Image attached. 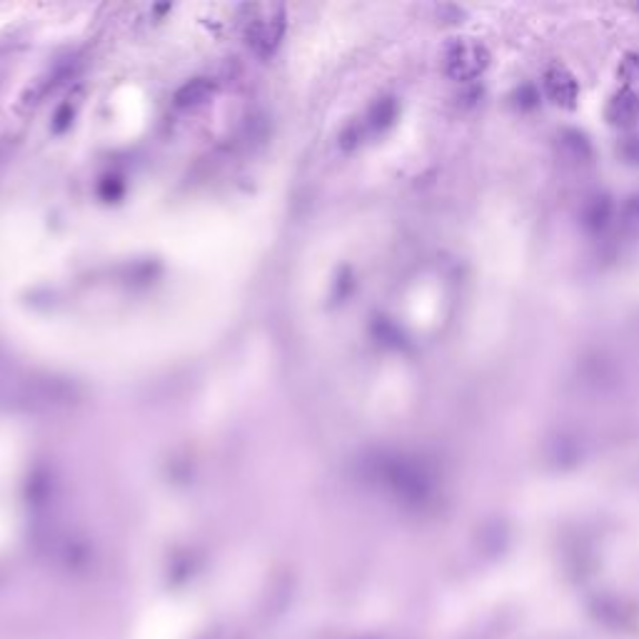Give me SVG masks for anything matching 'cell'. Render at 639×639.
Returning <instances> with one entry per match:
<instances>
[{"instance_id":"1","label":"cell","mask_w":639,"mask_h":639,"mask_svg":"<svg viewBox=\"0 0 639 639\" xmlns=\"http://www.w3.org/2000/svg\"><path fill=\"white\" fill-rule=\"evenodd\" d=\"M245 20V43L258 55H273L285 33V10L280 5H250Z\"/></svg>"},{"instance_id":"9","label":"cell","mask_w":639,"mask_h":639,"mask_svg":"<svg viewBox=\"0 0 639 639\" xmlns=\"http://www.w3.org/2000/svg\"><path fill=\"white\" fill-rule=\"evenodd\" d=\"M617 155L627 165H639V133H630L617 143Z\"/></svg>"},{"instance_id":"3","label":"cell","mask_w":639,"mask_h":639,"mask_svg":"<svg viewBox=\"0 0 639 639\" xmlns=\"http://www.w3.org/2000/svg\"><path fill=\"white\" fill-rule=\"evenodd\" d=\"M542 85H545V95L560 108H575L577 98H580V85H577L575 75L570 73L562 65H552L550 70L542 78Z\"/></svg>"},{"instance_id":"7","label":"cell","mask_w":639,"mask_h":639,"mask_svg":"<svg viewBox=\"0 0 639 639\" xmlns=\"http://www.w3.org/2000/svg\"><path fill=\"white\" fill-rule=\"evenodd\" d=\"M512 98H515L517 110H522V113H530V110H535L537 105H540V90H537L535 85L525 83L515 90V95H512Z\"/></svg>"},{"instance_id":"4","label":"cell","mask_w":639,"mask_h":639,"mask_svg":"<svg viewBox=\"0 0 639 639\" xmlns=\"http://www.w3.org/2000/svg\"><path fill=\"white\" fill-rule=\"evenodd\" d=\"M605 120L615 128H632L639 120V95L632 88H622L607 100Z\"/></svg>"},{"instance_id":"6","label":"cell","mask_w":639,"mask_h":639,"mask_svg":"<svg viewBox=\"0 0 639 639\" xmlns=\"http://www.w3.org/2000/svg\"><path fill=\"white\" fill-rule=\"evenodd\" d=\"M612 213H615L612 200L607 198V195H595V198H590V203L585 205V210H582V225H585L587 230H592V233L605 230L607 225H610Z\"/></svg>"},{"instance_id":"5","label":"cell","mask_w":639,"mask_h":639,"mask_svg":"<svg viewBox=\"0 0 639 639\" xmlns=\"http://www.w3.org/2000/svg\"><path fill=\"white\" fill-rule=\"evenodd\" d=\"M557 150L570 163H587V160H592V153H595L590 138L577 128H565L557 135Z\"/></svg>"},{"instance_id":"10","label":"cell","mask_w":639,"mask_h":639,"mask_svg":"<svg viewBox=\"0 0 639 639\" xmlns=\"http://www.w3.org/2000/svg\"><path fill=\"white\" fill-rule=\"evenodd\" d=\"M617 78H620L622 83H627V85L639 83V53H627L625 58L620 60Z\"/></svg>"},{"instance_id":"2","label":"cell","mask_w":639,"mask_h":639,"mask_svg":"<svg viewBox=\"0 0 639 639\" xmlns=\"http://www.w3.org/2000/svg\"><path fill=\"white\" fill-rule=\"evenodd\" d=\"M442 65L452 80L470 83L477 80L490 65V50L475 38H455L442 50Z\"/></svg>"},{"instance_id":"8","label":"cell","mask_w":639,"mask_h":639,"mask_svg":"<svg viewBox=\"0 0 639 639\" xmlns=\"http://www.w3.org/2000/svg\"><path fill=\"white\" fill-rule=\"evenodd\" d=\"M622 225H625L627 233L639 235V193L630 195L622 208Z\"/></svg>"}]
</instances>
